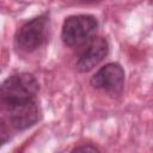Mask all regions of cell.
<instances>
[{
  "label": "cell",
  "mask_w": 153,
  "mask_h": 153,
  "mask_svg": "<svg viewBox=\"0 0 153 153\" xmlns=\"http://www.w3.org/2000/svg\"><path fill=\"white\" fill-rule=\"evenodd\" d=\"M98 23L93 16L75 14L66 18L62 25L61 37L66 45L79 47L90 42L97 30Z\"/></svg>",
  "instance_id": "7a4b0ae2"
},
{
  "label": "cell",
  "mask_w": 153,
  "mask_h": 153,
  "mask_svg": "<svg viewBox=\"0 0 153 153\" xmlns=\"http://www.w3.org/2000/svg\"><path fill=\"white\" fill-rule=\"evenodd\" d=\"M49 18L47 14L38 16L25 23L14 36V44L18 49L31 53L39 48L47 39Z\"/></svg>",
  "instance_id": "3957f363"
},
{
  "label": "cell",
  "mask_w": 153,
  "mask_h": 153,
  "mask_svg": "<svg viewBox=\"0 0 153 153\" xmlns=\"http://www.w3.org/2000/svg\"><path fill=\"white\" fill-rule=\"evenodd\" d=\"M38 91V82L32 74L19 73L7 78L0 90L1 103L4 106L11 104L33 100Z\"/></svg>",
  "instance_id": "6da1fadb"
},
{
  "label": "cell",
  "mask_w": 153,
  "mask_h": 153,
  "mask_svg": "<svg viewBox=\"0 0 153 153\" xmlns=\"http://www.w3.org/2000/svg\"><path fill=\"white\" fill-rule=\"evenodd\" d=\"M109 53V44L103 37H94L86 43L79 59L76 61V69L79 72H88L93 69Z\"/></svg>",
  "instance_id": "8992f818"
},
{
  "label": "cell",
  "mask_w": 153,
  "mask_h": 153,
  "mask_svg": "<svg viewBox=\"0 0 153 153\" xmlns=\"http://www.w3.org/2000/svg\"><path fill=\"white\" fill-rule=\"evenodd\" d=\"M71 153H100L99 149L92 145H81L75 147Z\"/></svg>",
  "instance_id": "52a82bcc"
},
{
  "label": "cell",
  "mask_w": 153,
  "mask_h": 153,
  "mask_svg": "<svg viewBox=\"0 0 153 153\" xmlns=\"http://www.w3.org/2000/svg\"><path fill=\"white\" fill-rule=\"evenodd\" d=\"M124 82V71L121 65L116 62L106 63L104 67L98 69L91 79V85L104 92L111 94L121 93Z\"/></svg>",
  "instance_id": "277c9868"
},
{
  "label": "cell",
  "mask_w": 153,
  "mask_h": 153,
  "mask_svg": "<svg viewBox=\"0 0 153 153\" xmlns=\"http://www.w3.org/2000/svg\"><path fill=\"white\" fill-rule=\"evenodd\" d=\"M4 108L7 111L10 124L17 130L27 129L38 120V109L33 100L16 103Z\"/></svg>",
  "instance_id": "5b68a950"
}]
</instances>
